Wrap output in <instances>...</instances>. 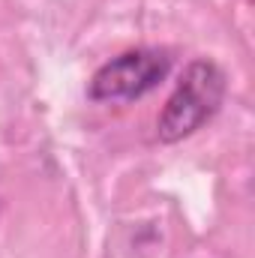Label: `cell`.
<instances>
[{
  "label": "cell",
  "instance_id": "cell-1",
  "mask_svg": "<svg viewBox=\"0 0 255 258\" xmlns=\"http://www.w3.org/2000/svg\"><path fill=\"white\" fill-rule=\"evenodd\" d=\"M225 72L213 60H192L156 117V138L162 144H177L189 138L192 132L216 117L225 102Z\"/></svg>",
  "mask_w": 255,
  "mask_h": 258
},
{
  "label": "cell",
  "instance_id": "cell-2",
  "mask_svg": "<svg viewBox=\"0 0 255 258\" xmlns=\"http://www.w3.org/2000/svg\"><path fill=\"white\" fill-rule=\"evenodd\" d=\"M171 72V57L156 48H132L108 63H102L90 84L87 96L93 102H135L156 90Z\"/></svg>",
  "mask_w": 255,
  "mask_h": 258
}]
</instances>
